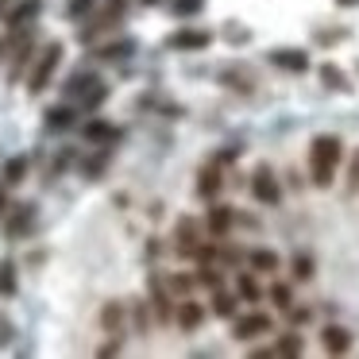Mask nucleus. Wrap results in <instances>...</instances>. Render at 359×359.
I'll return each mask as SVG.
<instances>
[{
	"mask_svg": "<svg viewBox=\"0 0 359 359\" xmlns=\"http://www.w3.org/2000/svg\"><path fill=\"white\" fill-rule=\"evenodd\" d=\"M344 163V140L336 132H320L309 143V186L328 189L336 182V170Z\"/></svg>",
	"mask_w": 359,
	"mask_h": 359,
	"instance_id": "nucleus-1",
	"label": "nucleus"
},
{
	"mask_svg": "<svg viewBox=\"0 0 359 359\" xmlns=\"http://www.w3.org/2000/svg\"><path fill=\"white\" fill-rule=\"evenodd\" d=\"M128 12V0H97V12L86 20V27H78V43H97L101 35H109L112 27H120V20H124Z\"/></svg>",
	"mask_w": 359,
	"mask_h": 359,
	"instance_id": "nucleus-2",
	"label": "nucleus"
},
{
	"mask_svg": "<svg viewBox=\"0 0 359 359\" xmlns=\"http://www.w3.org/2000/svg\"><path fill=\"white\" fill-rule=\"evenodd\" d=\"M62 55H66V47L58 39H50L47 47L32 58V66H27V93H32V97H39L43 89L50 86V78H55L58 66H62Z\"/></svg>",
	"mask_w": 359,
	"mask_h": 359,
	"instance_id": "nucleus-3",
	"label": "nucleus"
},
{
	"mask_svg": "<svg viewBox=\"0 0 359 359\" xmlns=\"http://www.w3.org/2000/svg\"><path fill=\"white\" fill-rule=\"evenodd\" d=\"M35 58V39H32V27L27 32H12L8 35V86H16L20 78L27 74Z\"/></svg>",
	"mask_w": 359,
	"mask_h": 359,
	"instance_id": "nucleus-4",
	"label": "nucleus"
},
{
	"mask_svg": "<svg viewBox=\"0 0 359 359\" xmlns=\"http://www.w3.org/2000/svg\"><path fill=\"white\" fill-rule=\"evenodd\" d=\"M205 243V224L197 217H178L174 220V251L182 259H194Z\"/></svg>",
	"mask_w": 359,
	"mask_h": 359,
	"instance_id": "nucleus-5",
	"label": "nucleus"
},
{
	"mask_svg": "<svg viewBox=\"0 0 359 359\" xmlns=\"http://www.w3.org/2000/svg\"><path fill=\"white\" fill-rule=\"evenodd\" d=\"M0 220H4V236H8V240H24V236H32L35 220H39V205L24 201V205H16V209H8Z\"/></svg>",
	"mask_w": 359,
	"mask_h": 359,
	"instance_id": "nucleus-6",
	"label": "nucleus"
},
{
	"mask_svg": "<svg viewBox=\"0 0 359 359\" xmlns=\"http://www.w3.org/2000/svg\"><path fill=\"white\" fill-rule=\"evenodd\" d=\"M266 62L282 74H309V50L305 47H271L266 50Z\"/></svg>",
	"mask_w": 359,
	"mask_h": 359,
	"instance_id": "nucleus-7",
	"label": "nucleus"
},
{
	"mask_svg": "<svg viewBox=\"0 0 359 359\" xmlns=\"http://www.w3.org/2000/svg\"><path fill=\"white\" fill-rule=\"evenodd\" d=\"M251 197H255L259 205H278V201H282L278 174H274L266 163H259V166H255V174H251Z\"/></svg>",
	"mask_w": 359,
	"mask_h": 359,
	"instance_id": "nucleus-8",
	"label": "nucleus"
},
{
	"mask_svg": "<svg viewBox=\"0 0 359 359\" xmlns=\"http://www.w3.org/2000/svg\"><path fill=\"white\" fill-rule=\"evenodd\" d=\"M271 332H274L271 313H240V317H232L236 340H259V336H271Z\"/></svg>",
	"mask_w": 359,
	"mask_h": 359,
	"instance_id": "nucleus-9",
	"label": "nucleus"
},
{
	"mask_svg": "<svg viewBox=\"0 0 359 359\" xmlns=\"http://www.w3.org/2000/svg\"><path fill=\"white\" fill-rule=\"evenodd\" d=\"M39 16H43V0H12L8 12H4L0 20L8 24V35H12V32H27Z\"/></svg>",
	"mask_w": 359,
	"mask_h": 359,
	"instance_id": "nucleus-10",
	"label": "nucleus"
},
{
	"mask_svg": "<svg viewBox=\"0 0 359 359\" xmlns=\"http://www.w3.org/2000/svg\"><path fill=\"white\" fill-rule=\"evenodd\" d=\"M147 290H151V309H155L158 325H170L174 320V294H170V286H166V278L158 271L147 278Z\"/></svg>",
	"mask_w": 359,
	"mask_h": 359,
	"instance_id": "nucleus-11",
	"label": "nucleus"
},
{
	"mask_svg": "<svg viewBox=\"0 0 359 359\" xmlns=\"http://www.w3.org/2000/svg\"><path fill=\"white\" fill-rule=\"evenodd\" d=\"M220 86L228 89V93H255L259 89V78H255V70L251 66H243V62H236V66H224L220 70Z\"/></svg>",
	"mask_w": 359,
	"mask_h": 359,
	"instance_id": "nucleus-12",
	"label": "nucleus"
},
{
	"mask_svg": "<svg viewBox=\"0 0 359 359\" xmlns=\"http://www.w3.org/2000/svg\"><path fill=\"white\" fill-rule=\"evenodd\" d=\"M212 43L209 27H178L166 35V50H205Z\"/></svg>",
	"mask_w": 359,
	"mask_h": 359,
	"instance_id": "nucleus-13",
	"label": "nucleus"
},
{
	"mask_svg": "<svg viewBox=\"0 0 359 359\" xmlns=\"http://www.w3.org/2000/svg\"><path fill=\"white\" fill-rule=\"evenodd\" d=\"M220 189H224V166H220V158H209V163L197 170V194H201L205 201H212Z\"/></svg>",
	"mask_w": 359,
	"mask_h": 359,
	"instance_id": "nucleus-14",
	"label": "nucleus"
},
{
	"mask_svg": "<svg viewBox=\"0 0 359 359\" xmlns=\"http://www.w3.org/2000/svg\"><path fill=\"white\" fill-rule=\"evenodd\" d=\"M135 50H140V43H135L132 35H120V39H109V43H101V47H93V58L97 62H124Z\"/></svg>",
	"mask_w": 359,
	"mask_h": 359,
	"instance_id": "nucleus-15",
	"label": "nucleus"
},
{
	"mask_svg": "<svg viewBox=\"0 0 359 359\" xmlns=\"http://www.w3.org/2000/svg\"><path fill=\"white\" fill-rule=\"evenodd\" d=\"M174 325L182 328V332H197V328L205 325V305L194 302V297H182L178 305H174Z\"/></svg>",
	"mask_w": 359,
	"mask_h": 359,
	"instance_id": "nucleus-16",
	"label": "nucleus"
},
{
	"mask_svg": "<svg viewBox=\"0 0 359 359\" xmlns=\"http://www.w3.org/2000/svg\"><path fill=\"white\" fill-rule=\"evenodd\" d=\"M320 344H325L328 355H348L351 344H355V336H351V328H344V325H325L320 328Z\"/></svg>",
	"mask_w": 359,
	"mask_h": 359,
	"instance_id": "nucleus-17",
	"label": "nucleus"
},
{
	"mask_svg": "<svg viewBox=\"0 0 359 359\" xmlns=\"http://www.w3.org/2000/svg\"><path fill=\"white\" fill-rule=\"evenodd\" d=\"M74 120H78V104H70V101L50 104V109L43 112V124H47V132H70Z\"/></svg>",
	"mask_w": 359,
	"mask_h": 359,
	"instance_id": "nucleus-18",
	"label": "nucleus"
},
{
	"mask_svg": "<svg viewBox=\"0 0 359 359\" xmlns=\"http://www.w3.org/2000/svg\"><path fill=\"white\" fill-rule=\"evenodd\" d=\"M236 224V209H228V205H212L209 217H205V232L212 236V240H224L228 232H232Z\"/></svg>",
	"mask_w": 359,
	"mask_h": 359,
	"instance_id": "nucleus-19",
	"label": "nucleus"
},
{
	"mask_svg": "<svg viewBox=\"0 0 359 359\" xmlns=\"http://www.w3.org/2000/svg\"><path fill=\"white\" fill-rule=\"evenodd\" d=\"M317 74H320V86H325L328 93H355V89H351V78L336 62H325Z\"/></svg>",
	"mask_w": 359,
	"mask_h": 359,
	"instance_id": "nucleus-20",
	"label": "nucleus"
},
{
	"mask_svg": "<svg viewBox=\"0 0 359 359\" xmlns=\"http://www.w3.org/2000/svg\"><path fill=\"white\" fill-rule=\"evenodd\" d=\"M81 135H86L89 143H101V147H112V143L120 140V128H112V120H89V124L81 128Z\"/></svg>",
	"mask_w": 359,
	"mask_h": 359,
	"instance_id": "nucleus-21",
	"label": "nucleus"
},
{
	"mask_svg": "<svg viewBox=\"0 0 359 359\" xmlns=\"http://www.w3.org/2000/svg\"><path fill=\"white\" fill-rule=\"evenodd\" d=\"M124 325H128V309L120 302H109L101 309V328L109 336H120V340H124Z\"/></svg>",
	"mask_w": 359,
	"mask_h": 359,
	"instance_id": "nucleus-22",
	"label": "nucleus"
},
{
	"mask_svg": "<svg viewBox=\"0 0 359 359\" xmlns=\"http://www.w3.org/2000/svg\"><path fill=\"white\" fill-rule=\"evenodd\" d=\"M93 81H97V74H93V70H74L70 78H66V86H62L66 101L78 104V101H81V93H86V89L93 86Z\"/></svg>",
	"mask_w": 359,
	"mask_h": 359,
	"instance_id": "nucleus-23",
	"label": "nucleus"
},
{
	"mask_svg": "<svg viewBox=\"0 0 359 359\" xmlns=\"http://www.w3.org/2000/svg\"><path fill=\"white\" fill-rule=\"evenodd\" d=\"M248 263L255 274H278L282 259H278V251H271V248H255V251H248Z\"/></svg>",
	"mask_w": 359,
	"mask_h": 359,
	"instance_id": "nucleus-24",
	"label": "nucleus"
},
{
	"mask_svg": "<svg viewBox=\"0 0 359 359\" xmlns=\"http://www.w3.org/2000/svg\"><path fill=\"white\" fill-rule=\"evenodd\" d=\"M20 294V266L16 259H0V297H16Z\"/></svg>",
	"mask_w": 359,
	"mask_h": 359,
	"instance_id": "nucleus-25",
	"label": "nucleus"
},
{
	"mask_svg": "<svg viewBox=\"0 0 359 359\" xmlns=\"http://www.w3.org/2000/svg\"><path fill=\"white\" fill-rule=\"evenodd\" d=\"M236 297H243L248 305H255V302H263V286L255 282V271H248V274H236Z\"/></svg>",
	"mask_w": 359,
	"mask_h": 359,
	"instance_id": "nucleus-26",
	"label": "nucleus"
},
{
	"mask_svg": "<svg viewBox=\"0 0 359 359\" xmlns=\"http://www.w3.org/2000/svg\"><path fill=\"white\" fill-rule=\"evenodd\" d=\"M104 101H109V86H104V81L101 78H97L93 81V86H89L86 89V93H81V101H78V109L81 112H97V109H101V104Z\"/></svg>",
	"mask_w": 359,
	"mask_h": 359,
	"instance_id": "nucleus-27",
	"label": "nucleus"
},
{
	"mask_svg": "<svg viewBox=\"0 0 359 359\" xmlns=\"http://www.w3.org/2000/svg\"><path fill=\"white\" fill-rule=\"evenodd\" d=\"M27 166H32V163H27V158L24 155H16V158H8V163H4V174H0V182H4V186H20V182H24L27 178Z\"/></svg>",
	"mask_w": 359,
	"mask_h": 359,
	"instance_id": "nucleus-28",
	"label": "nucleus"
},
{
	"mask_svg": "<svg viewBox=\"0 0 359 359\" xmlns=\"http://www.w3.org/2000/svg\"><path fill=\"white\" fill-rule=\"evenodd\" d=\"M305 351V340L297 332H282L278 340L271 344V355H302Z\"/></svg>",
	"mask_w": 359,
	"mask_h": 359,
	"instance_id": "nucleus-29",
	"label": "nucleus"
},
{
	"mask_svg": "<svg viewBox=\"0 0 359 359\" xmlns=\"http://www.w3.org/2000/svg\"><path fill=\"white\" fill-rule=\"evenodd\" d=\"M236 305H240V302H236V297L228 294L224 286L212 290V313H217V317H228V320H232V317H236Z\"/></svg>",
	"mask_w": 359,
	"mask_h": 359,
	"instance_id": "nucleus-30",
	"label": "nucleus"
},
{
	"mask_svg": "<svg viewBox=\"0 0 359 359\" xmlns=\"http://www.w3.org/2000/svg\"><path fill=\"white\" fill-rule=\"evenodd\" d=\"M205 4H209V0H170V16L194 20V16H201V12H205Z\"/></svg>",
	"mask_w": 359,
	"mask_h": 359,
	"instance_id": "nucleus-31",
	"label": "nucleus"
},
{
	"mask_svg": "<svg viewBox=\"0 0 359 359\" xmlns=\"http://www.w3.org/2000/svg\"><path fill=\"white\" fill-rule=\"evenodd\" d=\"M194 282H197V286H209V290H217V286H224V271H220L217 263H201V271L194 274Z\"/></svg>",
	"mask_w": 359,
	"mask_h": 359,
	"instance_id": "nucleus-32",
	"label": "nucleus"
},
{
	"mask_svg": "<svg viewBox=\"0 0 359 359\" xmlns=\"http://www.w3.org/2000/svg\"><path fill=\"white\" fill-rule=\"evenodd\" d=\"M290 266H294V278H297V282H309L313 274H317V263H313V255H305V251H297Z\"/></svg>",
	"mask_w": 359,
	"mask_h": 359,
	"instance_id": "nucleus-33",
	"label": "nucleus"
},
{
	"mask_svg": "<svg viewBox=\"0 0 359 359\" xmlns=\"http://www.w3.org/2000/svg\"><path fill=\"white\" fill-rule=\"evenodd\" d=\"M351 32L348 27H336V32H313V43L317 47H340V43H348Z\"/></svg>",
	"mask_w": 359,
	"mask_h": 359,
	"instance_id": "nucleus-34",
	"label": "nucleus"
},
{
	"mask_svg": "<svg viewBox=\"0 0 359 359\" xmlns=\"http://www.w3.org/2000/svg\"><path fill=\"white\" fill-rule=\"evenodd\" d=\"M266 294H271V302L278 305V309H290V305H294V294H290L286 282H274V286L266 290Z\"/></svg>",
	"mask_w": 359,
	"mask_h": 359,
	"instance_id": "nucleus-35",
	"label": "nucleus"
},
{
	"mask_svg": "<svg viewBox=\"0 0 359 359\" xmlns=\"http://www.w3.org/2000/svg\"><path fill=\"white\" fill-rule=\"evenodd\" d=\"M224 39L232 43V47H248V43H251V32H248V27H243V24H228Z\"/></svg>",
	"mask_w": 359,
	"mask_h": 359,
	"instance_id": "nucleus-36",
	"label": "nucleus"
},
{
	"mask_svg": "<svg viewBox=\"0 0 359 359\" xmlns=\"http://www.w3.org/2000/svg\"><path fill=\"white\" fill-rule=\"evenodd\" d=\"M166 286H170V294H182V297H186L189 290L197 286V282L189 278V274H170V278H166Z\"/></svg>",
	"mask_w": 359,
	"mask_h": 359,
	"instance_id": "nucleus-37",
	"label": "nucleus"
},
{
	"mask_svg": "<svg viewBox=\"0 0 359 359\" xmlns=\"http://www.w3.org/2000/svg\"><path fill=\"white\" fill-rule=\"evenodd\" d=\"M93 8H97V0H70V4H66V16L81 20V16H89Z\"/></svg>",
	"mask_w": 359,
	"mask_h": 359,
	"instance_id": "nucleus-38",
	"label": "nucleus"
},
{
	"mask_svg": "<svg viewBox=\"0 0 359 359\" xmlns=\"http://www.w3.org/2000/svg\"><path fill=\"white\" fill-rule=\"evenodd\" d=\"M12 340H16V325H12L4 313H0V348H8Z\"/></svg>",
	"mask_w": 359,
	"mask_h": 359,
	"instance_id": "nucleus-39",
	"label": "nucleus"
},
{
	"mask_svg": "<svg viewBox=\"0 0 359 359\" xmlns=\"http://www.w3.org/2000/svg\"><path fill=\"white\" fill-rule=\"evenodd\" d=\"M348 194H359V151L351 155V163H348Z\"/></svg>",
	"mask_w": 359,
	"mask_h": 359,
	"instance_id": "nucleus-40",
	"label": "nucleus"
},
{
	"mask_svg": "<svg viewBox=\"0 0 359 359\" xmlns=\"http://www.w3.org/2000/svg\"><path fill=\"white\" fill-rule=\"evenodd\" d=\"M132 320L140 332H147V302H132Z\"/></svg>",
	"mask_w": 359,
	"mask_h": 359,
	"instance_id": "nucleus-41",
	"label": "nucleus"
},
{
	"mask_svg": "<svg viewBox=\"0 0 359 359\" xmlns=\"http://www.w3.org/2000/svg\"><path fill=\"white\" fill-rule=\"evenodd\" d=\"M243 155V147H240V143H236V147H224V151H220V166H228V163H236V158H240Z\"/></svg>",
	"mask_w": 359,
	"mask_h": 359,
	"instance_id": "nucleus-42",
	"label": "nucleus"
},
{
	"mask_svg": "<svg viewBox=\"0 0 359 359\" xmlns=\"http://www.w3.org/2000/svg\"><path fill=\"white\" fill-rule=\"evenodd\" d=\"M97 355H120V336H112L109 344H101V348H97Z\"/></svg>",
	"mask_w": 359,
	"mask_h": 359,
	"instance_id": "nucleus-43",
	"label": "nucleus"
},
{
	"mask_svg": "<svg viewBox=\"0 0 359 359\" xmlns=\"http://www.w3.org/2000/svg\"><path fill=\"white\" fill-rule=\"evenodd\" d=\"M286 317L294 320V325H305V320H309V309H294V305H290V309H286Z\"/></svg>",
	"mask_w": 359,
	"mask_h": 359,
	"instance_id": "nucleus-44",
	"label": "nucleus"
},
{
	"mask_svg": "<svg viewBox=\"0 0 359 359\" xmlns=\"http://www.w3.org/2000/svg\"><path fill=\"white\" fill-rule=\"evenodd\" d=\"M4 212H8V186L0 182V217H4Z\"/></svg>",
	"mask_w": 359,
	"mask_h": 359,
	"instance_id": "nucleus-45",
	"label": "nucleus"
},
{
	"mask_svg": "<svg viewBox=\"0 0 359 359\" xmlns=\"http://www.w3.org/2000/svg\"><path fill=\"white\" fill-rule=\"evenodd\" d=\"M4 55H8V35L0 39V62H4Z\"/></svg>",
	"mask_w": 359,
	"mask_h": 359,
	"instance_id": "nucleus-46",
	"label": "nucleus"
},
{
	"mask_svg": "<svg viewBox=\"0 0 359 359\" xmlns=\"http://www.w3.org/2000/svg\"><path fill=\"white\" fill-rule=\"evenodd\" d=\"M336 4H340V8H355L359 0H336Z\"/></svg>",
	"mask_w": 359,
	"mask_h": 359,
	"instance_id": "nucleus-47",
	"label": "nucleus"
},
{
	"mask_svg": "<svg viewBox=\"0 0 359 359\" xmlns=\"http://www.w3.org/2000/svg\"><path fill=\"white\" fill-rule=\"evenodd\" d=\"M8 4H12V0H0V16H4V12H8Z\"/></svg>",
	"mask_w": 359,
	"mask_h": 359,
	"instance_id": "nucleus-48",
	"label": "nucleus"
},
{
	"mask_svg": "<svg viewBox=\"0 0 359 359\" xmlns=\"http://www.w3.org/2000/svg\"><path fill=\"white\" fill-rule=\"evenodd\" d=\"M143 4H158V0H143Z\"/></svg>",
	"mask_w": 359,
	"mask_h": 359,
	"instance_id": "nucleus-49",
	"label": "nucleus"
},
{
	"mask_svg": "<svg viewBox=\"0 0 359 359\" xmlns=\"http://www.w3.org/2000/svg\"><path fill=\"white\" fill-rule=\"evenodd\" d=\"M355 70H359V66H355Z\"/></svg>",
	"mask_w": 359,
	"mask_h": 359,
	"instance_id": "nucleus-50",
	"label": "nucleus"
}]
</instances>
